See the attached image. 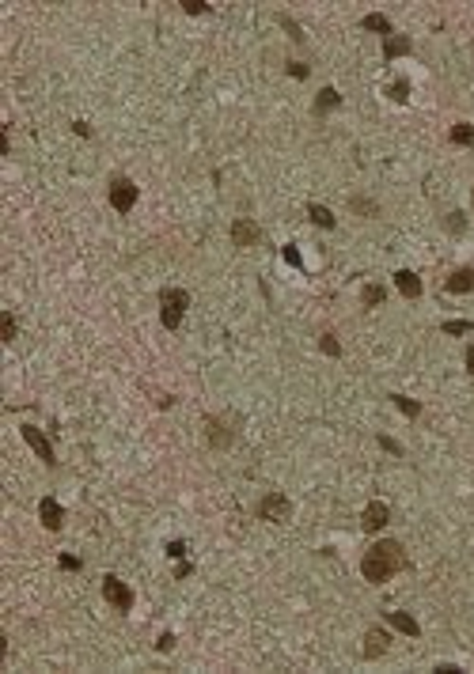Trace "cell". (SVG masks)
I'll use <instances>...</instances> for the list:
<instances>
[{
  "mask_svg": "<svg viewBox=\"0 0 474 674\" xmlns=\"http://www.w3.org/2000/svg\"><path fill=\"white\" fill-rule=\"evenodd\" d=\"M406 565H410V560H406L402 542L384 538V542H376V546L360 557V576H365L368 584H387V579H391L395 572H402Z\"/></svg>",
  "mask_w": 474,
  "mask_h": 674,
  "instance_id": "cell-1",
  "label": "cell"
},
{
  "mask_svg": "<svg viewBox=\"0 0 474 674\" xmlns=\"http://www.w3.org/2000/svg\"><path fill=\"white\" fill-rule=\"evenodd\" d=\"M186 307H190V292H186V288H160V322H163V330H179Z\"/></svg>",
  "mask_w": 474,
  "mask_h": 674,
  "instance_id": "cell-2",
  "label": "cell"
},
{
  "mask_svg": "<svg viewBox=\"0 0 474 674\" xmlns=\"http://www.w3.org/2000/svg\"><path fill=\"white\" fill-rule=\"evenodd\" d=\"M107 198H110V209L126 216V212H133V205H137V198H141V190H137L133 179L114 174V179H110V193H107Z\"/></svg>",
  "mask_w": 474,
  "mask_h": 674,
  "instance_id": "cell-3",
  "label": "cell"
},
{
  "mask_svg": "<svg viewBox=\"0 0 474 674\" xmlns=\"http://www.w3.org/2000/svg\"><path fill=\"white\" fill-rule=\"evenodd\" d=\"M255 516L266 519V523H289L292 519V500L285 493H266L262 500H258Z\"/></svg>",
  "mask_w": 474,
  "mask_h": 674,
  "instance_id": "cell-4",
  "label": "cell"
},
{
  "mask_svg": "<svg viewBox=\"0 0 474 674\" xmlns=\"http://www.w3.org/2000/svg\"><path fill=\"white\" fill-rule=\"evenodd\" d=\"M20 432H23V439H27V447H31V451L39 455L42 462H46V466H50V470H53V466H57V455H53V443H50V436H46L42 428H34V425H23Z\"/></svg>",
  "mask_w": 474,
  "mask_h": 674,
  "instance_id": "cell-5",
  "label": "cell"
},
{
  "mask_svg": "<svg viewBox=\"0 0 474 674\" xmlns=\"http://www.w3.org/2000/svg\"><path fill=\"white\" fill-rule=\"evenodd\" d=\"M103 598L122 614L133 610V591H129V584H122L118 576H103Z\"/></svg>",
  "mask_w": 474,
  "mask_h": 674,
  "instance_id": "cell-6",
  "label": "cell"
},
{
  "mask_svg": "<svg viewBox=\"0 0 474 674\" xmlns=\"http://www.w3.org/2000/svg\"><path fill=\"white\" fill-rule=\"evenodd\" d=\"M231 242H236V247H258V242H262V228L250 216H236L231 220Z\"/></svg>",
  "mask_w": 474,
  "mask_h": 674,
  "instance_id": "cell-7",
  "label": "cell"
},
{
  "mask_svg": "<svg viewBox=\"0 0 474 674\" xmlns=\"http://www.w3.org/2000/svg\"><path fill=\"white\" fill-rule=\"evenodd\" d=\"M387 523H391V508H387L384 500H372L365 508V516H360V530H365V535H376V530H384Z\"/></svg>",
  "mask_w": 474,
  "mask_h": 674,
  "instance_id": "cell-8",
  "label": "cell"
},
{
  "mask_svg": "<svg viewBox=\"0 0 474 674\" xmlns=\"http://www.w3.org/2000/svg\"><path fill=\"white\" fill-rule=\"evenodd\" d=\"M444 292H452V296H467V292H474V269H470V266L452 269L448 280H444Z\"/></svg>",
  "mask_w": 474,
  "mask_h": 674,
  "instance_id": "cell-9",
  "label": "cell"
},
{
  "mask_svg": "<svg viewBox=\"0 0 474 674\" xmlns=\"http://www.w3.org/2000/svg\"><path fill=\"white\" fill-rule=\"evenodd\" d=\"M39 519H42L46 530H61L65 527V508L53 500V496H42L39 500Z\"/></svg>",
  "mask_w": 474,
  "mask_h": 674,
  "instance_id": "cell-10",
  "label": "cell"
},
{
  "mask_svg": "<svg viewBox=\"0 0 474 674\" xmlns=\"http://www.w3.org/2000/svg\"><path fill=\"white\" fill-rule=\"evenodd\" d=\"M384 617H387V625H391V629L406 633V636H410V640H417V636H421V625H417V621H414V617L406 614V610H384Z\"/></svg>",
  "mask_w": 474,
  "mask_h": 674,
  "instance_id": "cell-11",
  "label": "cell"
},
{
  "mask_svg": "<svg viewBox=\"0 0 474 674\" xmlns=\"http://www.w3.org/2000/svg\"><path fill=\"white\" fill-rule=\"evenodd\" d=\"M395 288H398V292H402L406 299H421V292H425L421 277L410 273V269H398V273H395Z\"/></svg>",
  "mask_w": 474,
  "mask_h": 674,
  "instance_id": "cell-12",
  "label": "cell"
},
{
  "mask_svg": "<svg viewBox=\"0 0 474 674\" xmlns=\"http://www.w3.org/2000/svg\"><path fill=\"white\" fill-rule=\"evenodd\" d=\"M406 53H414V39L410 34H391V39H384V61H395V57H406Z\"/></svg>",
  "mask_w": 474,
  "mask_h": 674,
  "instance_id": "cell-13",
  "label": "cell"
},
{
  "mask_svg": "<svg viewBox=\"0 0 474 674\" xmlns=\"http://www.w3.org/2000/svg\"><path fill=\"white\" fill-rule=\"evenodd\" d=\"M387 644H391V636H387L384 629H368L365 633V652L360 655H365V659H379V655L387 652Z\"/></svg>",
  "mask_w": 474,
  "mask_h": 674,
  "instance_id": "cell-14",
  "label": "cell"
},
{
  "mask_svg": "<svg viewBox=\"0 0 474 674\" xmlns=\"http://www.w3.org/2000/svg\"><path fill=\"white\" fill-rule=\"evenodd\" d=\"M341 106V95H338V88H323L319 95H315V106H311V114L315 118H327L330 110H338Z\"/></svg>",
  "mask_w": 474,
  "mask_h": 674,
  "instance_id": "cell-15",
  "label": "cell"
},
{
  "mask_svg": "<svg viewBox=\"0 0 474 674\" xmlns=\"http://www.w3.org/2000/svg\"><path fill=\"white\" fill-rule=\"evenodd\" d=\"M308 220L315 223V228H323V231H334V228H338V216H334L327 205H319V201L308 205Z\"/></svg>",
  "mask_w": 474,
  "mask_h": 674,
  "instance_id": "cell-16",
  "label": "cell"
},
{
  "mask_svg": "<svg viewBox=\"0 0 474 674\" xmlns=\"http://www.w3.org/2000/svg\"><path fill=\"white\" fill-rule=\"evenodd\" d=\"M360 27H365V31H376V34H384V39H391V34H395V23L387 20L384 12H368L365 20H360Z\"/></svg>",
  "mask_w": 474,
  "mask_h": 674,
  "instance_id": "cell-17",
  "label": "cell"
},
{
  "mask_svg": "<svg viewBox=\"0 0 474 674\" xmlns=\"http://www.w3.org/2000/svg\"><path fill=\"white\" fill-rule=\"evenodd\" d=\"M448 140H452V144H459V148H470L474 144V125H470V121H455Z\"/></svg>",
  "mask_w": 474,
  "mask_h": 674,
  "instance_id": "cell-18",
  "label": "cell"
},
{
  "mask_svg": "<svg viewBox=\"0 0 474 674\" xmlns=\"http://www.w3.org/2000/svg\"><path fill=\"white\" fill-rule=\"evenodd\" d=\"M391 401H395V409H398L402 417H410V420L421 417V401H414V398H406V394H391Z\"/></svg>",
  "mask_w": 474,
  "mask_h": 674,
  "instance_id": "cell-19",
  "label": "cell"
},
{
  "mask_svg": "<svg viewBox=\"0 0 474 674\" xmlns=\"http://www.w3.org/2000/svg\"><path fill=\"white\" fill-rule=\"evenodd\" d=\"M205 425H209V443L212 447H231V432H224V425H220V420H205Z\"/></svg>",
  "mask_w": 474,
  "mask_h": 674,
  "instance_id": "cell-20",
  "label": "cell"
},
{
  "mask_svg": "<svg viewBox=\"0 0 474 674\" xmlns=\"http://www.w3.org/2000/svg\"><path fill=\"white\" fill-rule=\"evenodd\" d=\"M360 299H365V307H379V303L387 299V288H384V284H365Z\"/></svg>",
  "mask_w": 474,
  "mask_h": 674,
  "instance_id": "cell-21",
  "label": "cell"
},
{
  "mask_svg": "<svg viewBox=\"0 0 474 674\" xmlns=\"http://www.w3.org/2000/svg\"><path fill=\"white\" fill-rule=\"evenodd\" d=\"M387 99H391V102H410V83H406V80L387 83Z\"/></svg>",
  "mask_w": 474,
  "mask_h": 674,
  "instance_id": "cell-22",
  "label": "cell"
},
{
  "mask_svg": "<svg viewBox=\"0 0 474 674\" xmlns=\"http://www.w3.org/2000/svg\"><path fill=\"white\" fill-rule=\"evenodd\" d=\"M440 330L444 333H474V322H467V318H448V322H440Z\"/></svg>",
  "mask_w": 474,
  "mask_h": 674,
  "instance_id": "cell-23",
  "label": "cell"
},
{
  "mask_svg": "<svg viewBox=\"0 0 474 674\" xmlns=\"http://www.w3.org/2000/svg\"><path fill=\"white\" fill-rule=\"evenodd\" d=\"M349 209H353V212H360V216H376V212H379V205H376V201H368V198H349Z\"/></svg>",
  "mask_w": 474,
  "mask_h": 674,
  "instance_id": "cell-24",
  "label": "cell"
},
{
  "mask_svg": "<svg viewBox=\"0 0 474 674\" xmlns=\"http://www.w3.org/2000/svg\"><path fill=\"white\" fill-rule=\"evenodd\" d=\"M444 228H448L452 235H463V231H467V216H463V212H448V216H444Z\"/></svg>",
  "mask_w": 474,
  "mask_h": 674,
  "instance_id": "cell-25",
  "label": "cell"
},
{
  "mask_svg": "<svg viewBox=\"0 0 474 674\" xmlns=\"http://www.w3.org/2000/svg\"><path fill=\"white\" fill-rule=\"evenodd\" d=\"M319 349L327 352V357H334V360L341 357V345H338V337H334V333H323V337H319Z\"/></svg>",
  "mask_w": 474,
  "mask_h": 674,
  "instance_id": "cell-26",
  "label": "cell"
},
{
  "mask_svg": "<svg viewBox=\"0 0 474 674\" xmlns=\"http://www.w3.org/2000/svg\"><path fill=\"white\" fill-rule=\"evenodd\" d=\"M0 337H4V341H15V315L12 311L0 315Z\"/></svg>",
  "mask_w": 474,
  "mask_h": 674,
  "instance_id": "cell-27",
  "label": "cell"
},
{
  "mask_svg": "<svg viewBox=\"0 0 474 674\" xmlns=\"http://www.w3.org/2000/svg\"><path fill=\"white\" fill-rule=\"evenodd\" d=\"M182 12L186 15H205L209 4H205V0H182Z\"/></svg>",
  "mask_w": 474,
  "mask_h": 674,
  "instance_id": "cell-28",
  "label": "cell"
},
{
  "mask_svg": "<svg viewBox=\"0 0 474 674\" xmlns=\"http://www.w3.org/2000/svg\"><path fill=\"white\" fill-rule=\"evenodd\" d=\"M285 72H289L292 80H308L311 76V69H308V64H300V61H289V69H285Z\"/></svg>",
  "mask_w": 474,
  "mask_h": 674,
  "instance_id": "cell-29",
  "label": "cell"
},
{
  "mask_svg": "<svg viewBox=\"0 0 474 674\" xmlns=\"http://www.w3.org/2000/svg\"><path fill=\"white\" fill-rule=\"evenodd\" d=\"M281 254H285V261H289V266H292V269H304V258H300V250H296V247H292V242H289V247H285V250H281Z\"/></svg>",
  "mask_w": 474,
  "mask_h": 674,
  "instance_id": "cell-30",
  "label": "cell"
},
{
  "mask_svg": "<svg viewBox=\"0 0 474 674\" xmlns=\"http://www.w3.org/2000/svg\"><path fill=\"white\" fill-rule=\"evenodd\" d=\"M281 27H285V31L292 34V42H304V31H300V27H296V20H289V15H281Z\"/></svg>",
  "mask_w": 474,
  "mask_h": 674,
  "instance_id": "cell-31",
  "label": "cell"
},
{
  "mask_svg": "<svg viewBox=\"0 0 474 674\" xmlns=\"http://www.w3.org/2000/svg\"><path fill=\"white\" fill-rule=\"evenodd\" d=\"M167 557L182 560V557H186V542H179V538H175V542H167Z\"/></svg>",
  "mask_w": 474,
  "mask_h": 674,
  "instance_id": "cell-32",
  "label": "cell"
},
{
  "mask_svg": "<svg viewBox=\"0 0 474 674\" xmlns=\"http://www.w3.org/2000/svg\"><path fill=\"white\" fill-rule=\"evenodd\" d=\"M379 447H384V451H391V455H402V443L391 439V436H379Z\"/></svg>",
  "mask_w": 474,
  "mask_h": 674,
  "instance_id": "cell-33",
  "label": "cell"
},
{
  "mask_svg": "<svg viewBox=\"0 0 474 674\" xmlns=\"http://www.w3.org/2000/svg\"><path fill=\"white\" fill-rule=\"evenodd\" d=\"M57 565L65 568V572H80V557H69V553H61Z\"/></svg>",
  "mask_w": 474,
  "mask_h": 674,
  "instance_id": "cell-34",
  "label": "cell"
},
{
  "mask_svg": "<svg viewBox=\"0 0 474 674\" xmlns=\"http://www.w3.org/2000/svg\"><path fill=\"white\" fill-rule=\"evenodd\" d=\"M175 648V633H163L160 640H156V652H171Z\"/></svg>",
  "mask_w": 474,
  "mask_h": 674,
  "instance_id": "cell-35",
  "label": "cell"
},
{
  "mask_svg": "<svg viewBox=\"0 0 474 674\" xmlns=\"http://www.w3.org/2000/svg\"><path fill=\"white\" fill-rule=\"evenodd\" d=\"M72 133H76V137H91V125H88V121H72Z\"/></svg>",
  "mask_w": 474,
  "mask_h": 674,
  "instance_id": "cell-36",
  "label": "cell"
},
{
  "mask_svg": "<svg viewBox=\"0 0 474 674\" xmlns=\"http://www.w3.org/2000/svg\"><path fill=\"white\" fill-rule=\"evenodd\" d=\"M194 572V565H190V560H182V565L179 568H175V579H186V576H190Z\"/></svg>",
  "mask_w": 474,
  "mask_h": 674,
  "instance_id": "cell-37",
  "label": "cell"
},
{
  "mask_svg": "<svg viewBox=\"0 0 474 674\" xmlns=\"http://www.w3.org/2000/svg\"><path fill=\"white\" fill-rule=\"evenodd\" d=\"M463 357H467V371L474 376V345H467V352H463Z\"/></svg>",
  "mask_w": 474,
  "mask_h": 674,
  "instance_id": "cell-38",
  "label": "cell"
},
{
  "mask_svg": "<svg viewBox=\"0 0 474 674\" xmlns=\"http://www.w3.org/2000/svg\"><path fill=\"white\" fill-rule=\"evenodd\" d=\"M436 674H459V667H452V663H440V667H436Z\"/></svg>",
  "mask_w": 474,
  "mask_h": 674,
  "instance_id": "cell-39",
  "label": "cell"
},
{
  "mask_svg": "<svg viewBox=\"0 0 474 674\" xmlns=\"http://www.w3.org/2000/svg\"><path fill=\"white\" fill-rule=\"evenodd\" d=\"M470 205H474V190H470Z\"/></svg>",
  "mask_w": 474,
  "mask_h": 674,
  "instance_id": "cell-40",
  "label": "cell"
}]
</instances>
